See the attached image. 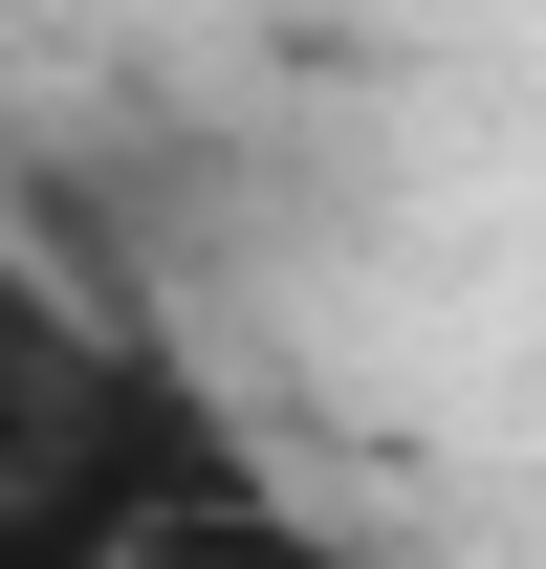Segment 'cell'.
Returning <instances> with one entry per match:
<instances>
[{
    "mask_svg": "<svg viewBox=\"0 0 546 569\" xmlns=\"http://www.w3.org/2000/svg\"><path fill=\"white\" fill-rule=\"evenodd\" d=\"M132 569H372V548H328L306 503H263V482H219V503H175Z\"/></svg>",
    "mask_w": 546,
    "mask_h": 569,
    "instance_id": "7a4b0ae2",
    "label": "cell"
},
{
    "mask_svg": "<svg viewBox=\"0 0 546 569\" xmlns=\"http://www.w3.org/2000/svg\"><path fill=\"white\" fill-rule=\"evenodd\" d=\"M219 482H241V438L153 351V307H67L0 241V569H132Z\"/></svg>",
    "mask_w": 546,
    "mask_h": 569,
    "instance_id": "6da1fadb",
    "label": "cell"
}]
</instances>
